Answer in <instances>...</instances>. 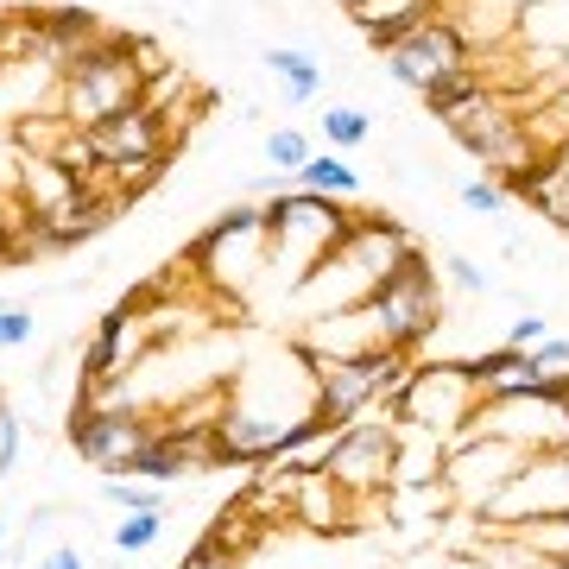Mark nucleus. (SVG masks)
<instances>
[{"label": "nucleus", "mask_w": 569, "mask_h": 569, "mask_svg": "<svg viewBox=\"0 0 569 569\" xmlns=\"http://www.w3.org/2000/svg\"><path fill=\"white\" fill-rule=\"evenodd\" d=\"M32 342V310L26 305H0V355H13V348Z\"/></svg>", "instance_id": "nucleus-28"}, {"label": "nucleus", "mask_w": 569, "mask_h": 569, "mask_svg": "<svg viewBox=\"0 0 569 569\" xmlns=\"http://www.w3.org/2000/svg\"><path fill=\"white\" fill-rule=\"evenodd\" d=\"M342 7H348V0H342Z\"/></svg>", "instance_id": "nucleus-35"}, {"label": "nucleus", "mask_w": 569, "mask_h": 569, "mask_svg": "<svg viewBox=\"0 0 569 569\" xmlns=\"http://www.w3.org/2000/svg\"><path fill=\"white\" fill-rule=\"evenodd\" d=\"M507 538H512L519 550H531V557H569V512H550V519L512 526Z\"/></svg>", "instance_id": "nucleus-20"}, {"label": "nucleus", "mask_w": 569, "mask_h": 569, "mask_svg": "<svg viewBox=\"0 0 569 569\" xmlns=\"http://www.w3.org/2000/svg\"><path fill=\"white\" fill-rule=\"evenodd\" d=\"M468 437H500V443H519L526 456H550V449L569 443V399H488V406L468 418ZM456 430V437H462Z\"/></svg>", "instance_id": "nucleus-9"}, {"label": "nucleus", "mask_w": 569, "mask_h": 569, "mask_svg": "<svg viewBox=\"0 0 569 569\" xmlns=\"http://www.w3.org/2000/svg\"><path fill=\"white\" fill-rule=\"evenodd\" d=\"M361 500L329 475V468H310V475H298L291 481V519L305 531H317V538H336V531H355L361 526Z\"/></svg>", "instance_id": "nucleus-14"}, {"label": "nucleus", "mask_w": 569, "mask_h": 569, "mask_svg": "<svg viewBox=\"0 0 569 569\" xmlns=\"http://www.w3.org/2000/svg\"><path fill=\"white\" fill-rule=\"evenodd\" d=\"M411 247H418V241H411L406 228H392L387 216H367V222H355V234H348V241L336 247V253H329V260L317 266L298 291H291V298H298L310 317H317V310L367 305V298H373V284L387 279Z\"/></svg>", "instance_id": "nucleus-2"}, {"label": "nucleus", "mask_w": 569, "mask_h": 569, "mask_svg": "<svg viewBox=\"0 0 569 569\" xmlns=\"http://www.w3.org/2000/svg\"><path fill=\"white\" fill-rule=\"evenodd\" d=\"M392 456H399V425H392L387 411H373V418H361V425L336 430V437L323 443V468L361 500V507L392 493Z\"/></svg>", "instance_id": "nucleus-8"}, {"label": "nucleus", "mask_w": 569, "mask_h": 569, "mask_svg": "<svg viewBox=\"0 0 569 569\" xmlns=\"http://www.w3.org/2000/svg\"><path fill=\"white\" fill-rule=\"evenodd\" d=\"M152 355V317L140 298H127L102 317L96 342L82 355V387H108V380H133V367Z\"/></svg>", "instance_id": "nucleus-12"}, {"label": "nucleus", "mask_w": 569, "mask_h": 569, "mask_svg": "<svg viewBox=\"0 0 569 569\" xmlns=\"http://www.w3.org/2000/svg\"><path fill=\"white\" fill-rule=\"evenodd\" d=\"M108 569H127V563H108Z\"/></svg>", "instance_id": "nucleus-34"}, {"label": "nucleus", "mask_w": 569, "mask_h": 569, "mask_svg": "<svg viewBox=\"0 0 569 569\" xmlns=\"http://www.w3.org/2000/svg\"><path fill=\"white\" fill-rule=\"evenodd\" d=\"M361 216H348L342 197H317V190H272L266 197V272L298 291L336 247L355 234Z\"/></svg>", "instance_id": "nucleus-1"}, {"label": "nucleus", "mask_w": 569, "mask_h": 569, "mask_svg": "<svg viewBox=\"0 0 569 569\" xmlns=\"http://www.w3.org/2000/svg\"><path fill=\"white\" fill-rule=\"evenodd\" d=\"M545 222H557V228H569V159H550V171L538 178V190L526 197Z\"/></svg>", "instance_id": "nucleus-22"}, {"label": "nucleus", "mask_w": 569, "mask_h": 569, "mask_svg": "<svg viewBox=\"0 0 569 569\" xmlns=\"http://www.w3.org/2000/svg\"><path fill=\"white\" fill-rule=\"evenodd\" d=\"M449 468V437L425 425H399V456H392V488H425V481H443Z\"/></svg>", "instance_id": "nucleus-16"}, {"label": "nucleus", "mask_w": 569, "mask_h": 569, "mask_svg": "<svg viewBox=\"0 0 569 569\" xmlns=\"http://www.w3.org/2000/svg\"><path fill=\"white\" fill-rule=\"evenodd\" d=\"M392 425H425L437 437H456V430L481 411V392L468 380L462 355H430V361L411 367V380L392 392L387 406H380Z\"/></svg>", "instance_id": "nucleus-5"}, {"label": "nucleus", "mask_w": 569, "mask_h": 569, "mask_svg": "<svg viewBox=\"0 0 569 569\" xmlns=\"http://www.w3.org/2000/svg\"><path fill=\"white\" fill-rule=\"evenodd\" d=\"M291 178H298V190H317V197H355L361 190L355 164H342L336 152H310V164H298Z\"/></svg>", "instance_id": "nucleus-18"}, {"label": "nucleus", "mask_w": 569, "mask_h": 569, "mask_svg": "<svg viewBox=\"0 0 569 569\" xmlns=\"http://www.w3.org/2000/svg\"><path fill=\"white\" fill-rule=\"evenodd\" d=\"M526 355H531V367H538L545 380H563L569 387V336H545V342H531Z\"/></svg>", "instance_id": "nucleus-26"}, {"label": "nucleus", "mask_w": 569, "mask_h": 569, "mask_svg": "<svg viewBox=\"0 0 569 569\" xmlns=\"http://www.w3.org/2000/svg\"><path fill=\"white\" fill-rule=\"evenodd\" d=\"M197 266L222 298L253 291L266 279V203H228L216 228L197 241Z\"/></svg>", "instance_id": "nucleus-6"}, {"label": "nucleus", "mask_w": 569, "mask_h": 569, "mask_svg": "<svg viewBox=\"0 0 569 569\" xmlns=\"http://www.w3.org/2000/svg\"><path fill=\"white\" fill-rule=\"evenodd\" d=\"M550 329H545V317H512V329H507V342L512 348H531V342H545Z\"/></svg>", "instance_id": "nucleus-31"}, {"label": "nucleus", "mask_w": 569, "mask_h": 569, "mask_svg": "<svg viewBox=\"0 0 569 569\" xmlns=\"http://www.w3.org/2000/svg\"><path fill=\"white\" fill-rule=\"evenodd\" d=\"M437 13H443V0H348V20L367 32L373 51H392L406 32H418Z\"/></svg>", "instance_id": "nucleus-15"}, {"label": "nucleus", "mask_w": 569, "mask_h": 569, "mask_svg": "<svg viewBox=\"0 0 569 569\" xmlns=\"http://www.w3.org/2000/svg\"><path fill=\"white\" fill-rule=\"evenodd\" d=\"M146 102V70L133 58V44H114V39H96L70 51V63L58 70V108L63 121L96 133L102 121L127 114V108Z\"/></svg>", "instance_id": "nucleus-3"}, {"label": "nucleus", "mask_w": 569, "mask_h": 569, "mask_svg": "<svg viewBox=\"0 0 569 569\" xmlns=\"http://www.w3.org/2000/svg\"><path fill=\"white\" fill-rule=\"evenodd\" d=\"M367 133H373V114L355 102H336L323 108V140L336 146V152H355V146H367Z\"/></svg>", "instance_id": "nucleus-21"}, {"label": "nucleus", "mask_w": 569, "mask_h": 569, "mask_svg": "<svg viewBox=\"0 0 569 569\" xmlns=\"http://www.w3.org/2000/svg\"><path fill=\"white\" fill-rule=\"evenodd\" d=\"M367 310L380 317V336H387V348L425 355V342L437 336V323H443V284H437V272H430V260L418 253V247H411L406 260L392 266L387 279L373 284Z\"/></svg>", "instance_id": "nucleus-4"}, {"label": "nucleus", "mask_w": 569, "mask_h": 569, "mask_svg": "<svg viewBox=\"0 0 569 569\" xmlns=\"http://www.w3.org/2000/svg\"><path fill=\"white\" fill-rule=\"evenodd\" d=\"M367 348H387L380 317H373L367 305L317 310V317L305 323V361H348V355H367Z\"/></svg>", "instance_id": "nucleus-13"}, {"label": "nucleus", "mask_w": 569, "mask_h": 569, "mask_svg": "<svg viewBox=\"0 0 569 569\" xmlns=\"http://www.w3.org/2000/svg\"><path fill=\"white\" fill-rule=\"evenodd\" d=\"M266 70L279 77V89H284V102L291 108L323 96V63L310 58V51H298V44H272V51H266Z\"/></svg>", "instance_id": "nucleus-17"}, {"label": "nucleus", "mask_w": 569, "mask_h": 569, "mask_svg": "<svg viewBox=\"0 0 569 569\" xmlns=\"http://www.w3.org/2000/svg\"><path fill=\"white\" fill-rule=\"evenodd\" d=\"M152 437H159V425L146 411H108V406H89V399H77V411H70V449L96 475H127Z\"/></svg>", "instance_id": "nucleus-10"}, {"label": "nucleus", "mask_w": 569, "mask_h": 569, "mask_svg": "<svg viewBox=\"0 0 569 569\" xmlns=\"http://www.w3.org/2000/svg\"><path fill=\"white\" fill-rule=\"evenodd\" d=\"M102 500L114 507V519L121 512H164V493L140 475H102Z\"/></svg>", "instance_id": "nucleus-19"}, {"label": "nucleus", "mask_w": 569, "mask_h": 569, "mask_svg": "<svg viewBox=\"0 0 569 569\" xmlns=\"http://www.w3.org/2000/svg\"><path fill=\"white\" fill-rule=\"evenodd\" d=\"M26 569H89V557H82L77 545H44V550H32V557H26Z\"/></svg>", "instance_id": "nucleus-29"}, {"label": "nucleus", "mask_w": 569, "mask_h": 569, "mask_svg": "<svg viewBox=\"0 0 569 569\" xmlns=\"http://www.w3.org/2000/svg\"><path fill=\"white\" fill-rule=\"evenodd\" d=\"M178 569H241V557H234V550H228L222 538H209V545H197Z\"/></svg>", "instance_id": "nucleus-30"}, {"label": "nucleus", "mask_w": 569, "mask_h": 569, "mask_svg": "<svg viewBox=\"0 0 569 569\" xmlns=\"http://www.w3.org/2000/svg\"><path fill=\"white\" fill-rule=\"evenodd\" d=\"M462 209L468 216H507V183L500 178H468L462 183Z\"/></svg>", "instance_id": "nucleus-25"}, {"label": "nucleus", "mask_w": 569, "mask_h": 569, "mask_svg": "<svg viewBox=\"0 0 569 569\" xmlns=\"http://www.w3.org/2000/svg\"><path fill=\"white\" fill-rule=\"evenodd\" d=\"M20 456H26V425L13 406H0V481L20 468Z\"/></svg>", "instance_id": "nucleus-27"}, {"label": "nucleus", "mask_w": 569, "mask_h": 569, "mask_svg": "<svg viewBox=\"0 0 569 569\" xmlns=\"http://www.w3.org/2000/svg\"><path fill=\"white\" fill-rule=\"evenodd\" d=\"M164 538V512H121L114 519V550L121 557H140V550H152Z\"/></svg>", "instance_id": "nucleus-23"}, {"label": "nucleus", "mask_w": 569, "mask_h": 569, "mask_svg": "<svg viewBox=\"0 0 569 569\" xmlns=\"http://www.w3.org/2000/svg\"><path fill=\"white\" fill-rule=\"evenodd\" d=\"M526 462H531V456H526L519 443H500V437H468V430H462V437H449V468H443V481L456 488L462 512H481Z\"/></svg>", "instance_id": "nucleus-11"}, {"label": "nucleus", "mask_w": 569, "mask_h": 569, "mask_svg": "<svg viewBox=\"0 0 569 569\" xmlns=\"http://www.w3.org/2000/svg\"><path fill=\"white\" fill-rule=\"evenodd\" d=\"M392 70V82L399 89H411V96H437V89H449V82H462L468 70H475V44H468V32L449 13H437V20H425L418 32H406V39L392 44V51H380Z\"/></svg>", "instance_id": "nucleus-7"}, {"label": "nucleus", "mask_w": 569, "mask_h": 569, "mask_svg": "<svg viewBox=\"0 0 569 569\" xmlns=\"http://www.w3.org/2000/svg\"><path fill=\"white\" fill-rule=\"evenodd\" d=\"M0 545H7V526H0Z\"/></svg>", "instance_id": "nucleus-33"}, {"label": "nucleus", "mask_w": 569, "mask_h": 569, "mask_svg": "<svg viewBox=\"0 0 569 569\" xmlns=\"http://www.w3.org/2000/svg\"><path fill=\"white\" fill-rule=\"evenodd\" d=\"M266 164L291 178L298 164H310V140L298 133V127H272V133H266Z\"/></svg>", "instance_id": "nucleus-24"}, {"label": "nucleus", "mask_w": 569, "mask_h": 569, "mask_svg": "<svg viewBox=\"0 0 569 569\" xmlns=\"http://www.w3.org/2000/svg\"><path fill=\"white\" fill-rule=\"evenodd\" d=\"M449 279L462 284V291H488V272H481V266H475V260H462V253L449 260Z\"/></svg>", "instance_id": "nucleus-32"}]
</instances>
